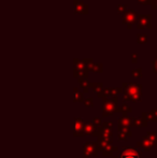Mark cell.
Returning a JSON list of instances; mask_svg holds the SVG:
<instances>
[{
  "mask_svg": "<svg viewBox=\"0 0 157 158\" xmlns=\"http://www.w3.org/2000/svg\"><path fill=\"white\" fill-rule=\"evenodd\" d=\"M84 152H85L86 155H96L97 154L96 150H95L94 145H93L92 143L85 144V150H84Z\"/></svg>",
  "mask_w": 157,
  "mask_h": 158,
  "instance_id": "obj_10",
  "label": "cell"
},
{
  "mask_svg": "<svg viewBox=\"0 0 157 158\" xmlns=\"http://www.w3.org/2000/svg\"><path fill=\"white\" fill-rule=\"evenodd\" d=\"M79 82H80V86L82 87L84 93H87L88 92V88L92 86V83L87 81V79H79Z\"/></svg>",
  "mask_w": 157,
  "mask_h": 158,
  "instance_id": "obj_8",
  "label": "cell"
},
{
  "mask_svg": "<svg viewBox=\"0 0 157 158\" xmlns=\"http://www.w3.org/2000/svg\"><path fill=\"white\" fill-rule=\"evenodd\" d=\"M84 125L83 123H82V119L81 118H76V128H74V135H78V137H82V135H84V132H82V131H84V129L82 128Z\"/></svg>",
  "mask_w": 157,
  "mask_h": 158,
  "instance_id": "obj_6",
  "label": "cell"
},
{
  "mask_svg": "<svg viewBox=\"0 0 157 158\" xmlns=\"http://www.w3.org/2000/svg\"><path fill=\"white\" fill-rule=\"evenodd\" d=\"M82 1H83V0H82Z\"/></svg>",
  "mask_w": 157,
  "mask_h": 158,
  "instance_id": "obj_27",
  "label": "cell"
},
{
  "mask_svg": "<svg viewBox=\"0 0 157 158\" xmlns=\"http://www.w3.org/2000/svg\"><path fill=\"white\" fill-rule=\"evenodd\" d=\"M151 21H152L151 14H139L138 21L136 23V27L138 29H152L153 25H152Z\"/></svg>",
  "mask_w": 157,
  "mask_h": 158,
  "instance_id": "obj_3",
  "label": "cell"
},
{
  "mask_svg": "<svg viewBox=\"0 0 157 158\" xmlns=\"http://www.w3.org/2000/svg\"><path fill=\"white\" fill-rule=\"evenodd\" d=\"M74 101H78V102H81L83 101V95L79 92L78 88H74Z\"/></svg>",
  "mask_w": 157,
  "mask_h": 158,
  "instance_id": "obj_15",
  "label": "cell"
},
{
  "mask_svg": "<svg viewBox=\"0 0 157 158\" xmlns=\"http://www.w3.org/2000/svg\"><path fill=\"white\" fill-rule=\"evenodd\" d=\"M151 6L153 10H157V0H152Z\"/></svg>",
  "mask_w": 157,
  "mask_h": 158,
  "instance_id": "obj_22",
  "label": "cell"
},
{
  "mask_svg": "<svg viewBox=\"0 0 157 158\" xmlns=\"http://www.w3.org/2000/svg\"><path fill=\"white\" fill-rule=\"evenodd\" d=\"M84 104H85V106H88V108H90V106H94V102H93V98H87V99L84 101Z\"/></svg>",
  "mask_w": 157,
  "mask_h": 158,
  "instance_id": "obj_18",
  "label": "cell"
},
{
  "mask_svg": "<svg viewBox=\"0 0 157 158\" xmlns=\"http://www.w3.org/2000/svg\"><path fill=\"white\" fill-rule=\"evenodd\" d=\"M128 9H127V4H118V14H121V15H124L125 14V12L127 11Z\"/></svg>",
  "mask_w": 157,
  "mask_h": 158,
  "instance_id": "obj_14",
  "label": "cell"
},
{
  "mask_svg": "<svg viewBox=\"0 0 157 158\" xmlns=\"http://www.w3.org/2000/svg\"><path fill=\"white\" fill-rule=\"evenodd\" d=\"M147 42V33H139L137 35V43L144 44Z\"/></svg>",
  "mask_w": 157,
  "mask_h": 158,
  "instance_id": "obj_12",
  "label": "cell"
},
{
  "mask_svg": "<svg viewBox=\"0 0 157 158\" xmlns=\"http://www.w3.org/2000/svg\"><path fill=\"white\" fill-rule=\"evenodd\" d=\"M73 11L76 14H88V6L82 0H73Z\"/></svg>",
  "mask_w": 157,
  "mask_h": 158,
  "instance_id": "obj_4",
  "label": "cell"
},
{
  "mask_svg": "<svg viewBox=\"0 0 157 158\" xmlns=\"http://www.w3.org/2000/svg\"><path fill=\"white\" fill-rule=\"evenodd\" d=\"M137 1L139 4H151L152 3V0H134Z\"/></svg>",
  "mask_w": 157,
  "mask_h": 158,
  "instance_id": "obj_19",
  "label": "cell"
},
{
  "mask_svg": "<svg viewBox=\"0 0 157 158\" xmlns=\"http://www.w3.org/2000/svg\"><path fill=\"white\" fill-rule=\"evenodd\" d=\"M96 124V125H100L101 124V119H99V118H95L94 119V125Z\"/></svg>",
  "mask_w": 157,
  "mask_h": 158,
  "instance_id": "obj_23",
  "label": "cell"
},
{
  "mask_svg": "<svg viewBox=\"0 0 157 158\" xmlns=\"http://www.w3.org/2000/svg\"><path fill=\"white\" fill-rule=\"evenodd\" d=\"M96 130V128L94 127V125L90 123H85L84 124V131L87 135H94V131Z\"/></svg>",
  "mask_w": 157,
  "mask_h": 158,
  "instance_id": "obj_11",
  "label": "cell"
},
{
  "mask_svg": "<svg viewBox=\"0 0 157 158\" xmlns=\"http://www.w3.org/2000/svg\"><path fill=\"white\" fill-rule=\"evenodd\" d=\"M156 31H157V25H156Z\"/></svg>",
  "mask_w": 157,
  "mask_h": 158,
  "instance_id": "obj_26",
  "label": "cell"
},
{
  "mask_svg": "<svg viewBox=\"0 0 157 158\" xmlns=\"http://www.w3.org/2000/svg\"><path fill=\"white\" fill-rule=\"evenodd\" d=\"M131 73L134 77H142V69L141 68L134 69V70H132Z\"/></svg>",
  "mask_w": 157,
  "mask_h": 158,
  "instance_id": "obj_17",
  "label": "cell"
},
{
  "mask_svg": "<svg viewBox=\"0 0 157 158\" xmlns=\"http://www.w3.org/2000/svg\"><path fill=\"white\" fill-rule=\"evenodd\" d=\"M152 64H153V69H154V72H155V74L157 75V56H156V58L154 59L153 61H152Z\"/></svg>",
  "mask_w": 157,
  "mask_h": 158,
  "instance_id": "obj_20",
  "label": "cell"
},
{
  "mask_svg": "<svg viewBox=\"0 0 157 158\" xmlns=\"http://www.w3.org/2000/svg\"><path fill=\"white\" fill-rule=\"evenodd\" d=\"M131 63L132 64H136L137 61H138V54H137V53H134V54H132V56H131Z\"/></svg>",
  "mask_w": 157,
  "mask_h": 158,
  "instance_id": "obj_21",
  "label": "cell"
},
{
  "mask_svg": "<svg viewBox=\"0 0 157 158\" xmlns=\"http://www.w3.org/2000/svg\"><path fill=\"white\" fill-rule=\"evenodd\" d=\"M138 15L139 14L136 12V10L129 9V10L126 11L125 14L122 15V22L127 26L128 29H131L134 24H136L137 21H138Z\"/></svg>",
  "mask_w": 157,
  "mask_h": 158,
  "instance_id": "obj_2",
  "label": "cell"
},
{
  "mask_svg": "<svg viewBox=\"0 0 157 158\" xmlns=\"http://www.w3.org/2000/svg\"><path fill=\"white\" fill-rule=\"evenodd\" d=\"M119 158H141L140 153L132 148H123Z\"/></svg>",
  "mask_w": 157,
  "mask_h": 158,
  "instance_id": "obj_5",
  "label": "cell"
},
{
  "mask_svg": "<svg viewBox=\"0 0 157 158\" xmlns=\"http://www.w3.org/2000/svg\"><path fill=\"white\" fill-rule=\"evenodd\" d=\"M101 133V140H103V141H110V140H112V132L110 129H103L102 131H100Z\"/></svg>",
  "mask_w": 157,
  "mask_h": 158,
  "instance_id": "obj_9",
  "label": "cell"
},
{
  "mask_svg": "<svg viewBox=\"0 0 157 158\" xmlns=\"http://www.w3.org/2000/svg\"><path fill=\"white\" fill-rule=\"evenodd\" d=\"M156 53H157V45H156Z\"/></svg>",
  "mask_w": 157,
  "mask_h": 158,
  "instance_id": "obj_25",
  "label": "cell"
},
{
  "mask_svg": "<svg viewBox=\"0 0 157 158\" xmlns=\"http://www.w3.org/2000/svg\"><path fill=\"white\" fill-rule=\"evenodd\" d=\"M153 113L157 116V108H156V109H154V110H153Z\"/></svg>",
  "mask_w": 157,
  "mask_h": 158,
  "instance_id": "obj_24",
  "label": "cell"
},
{
  "mask_svg": "<svg viewBox=\"0 0 157 158\" xmlns=\"http://www.w3.org/2000/svg\"><path fill=\"white\" fill-rule=\"evenodd\" d=\"M132 125L134 126H139V127H144L147 126V122L143 119H132Z\"/></svg>",
  "mask_w": 157,
  "mask_h": 158,
  "instance_id": "obj_16",
  "label": "cell"
},
{
  "mask_svg": "<svg viewBox=\"0 0 157 158\" xmlns=\"http://www.w3.org/2000/svg\"><path fill=\"white\" fill-rule=\"evenodd\" d=\"M102 69H103V64H100V63H93L88 67V70L89 71H93V72H102Z\"/></svg>",
  "mask_w": 157,
  "mask_h": 158,
  "instance_id": "obj_7",
  "label": "cell"
},
{
  "mask_svg": "<svg viewBox=\"0 0 157 158\" xmlns=\"http://www.w3.org/2000/svg\"><path fill=\"white\" fill-rule=\"evenodd\" d=\"M90 87H93L94 92L98 93V94L103 89V85L101 83H92V86H90Z\"/></svg>",
  "mask_w": 157,
  "mask_h": 158,
  "instance_id": "obj_13",
  "label": "cell"
},
{
  "mask_svg": "<svg viewBox=\"0 0 157 158\" xmlns=\"http://www.w3.org/2000/svg\"><path fill=\"white\" fill-rule=\"evenodd\" d=\"M124 99L131 101H140L142 95V86L137 83H123Z\"/></svg>",
  "mask_w": 157,
  "mask_h": 158,
  "instance_id": "obj_1",
  "label": "cell"
}]
</instances>
